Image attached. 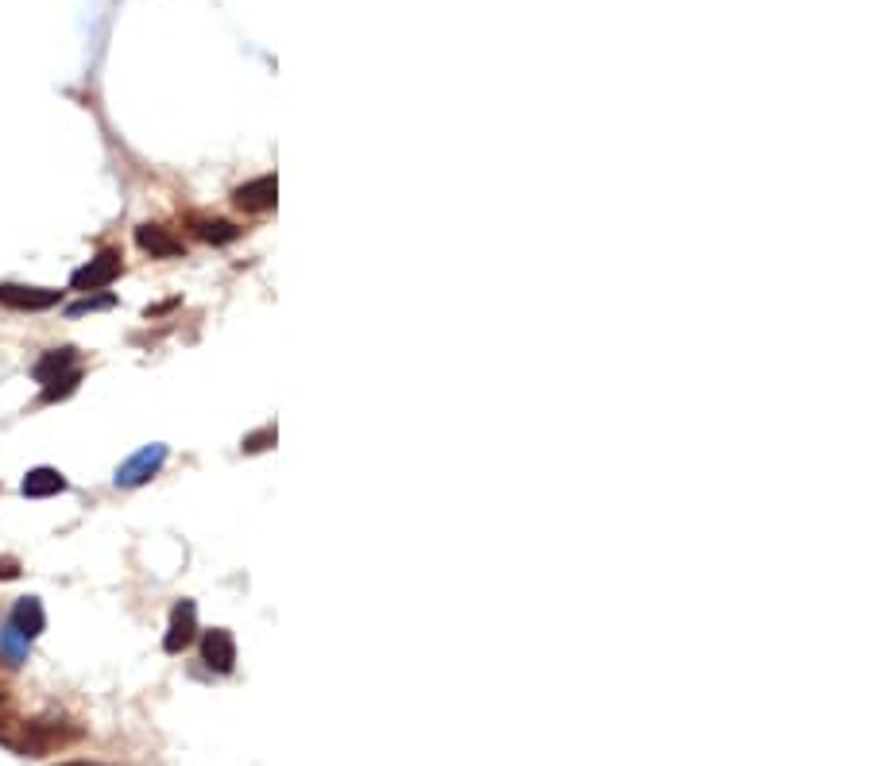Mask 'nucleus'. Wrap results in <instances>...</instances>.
I'll use <instances>...</instances> for the list:
<instances>
[{"instance_id":"obj_5","label":"nucleus","mask_w":870,"mask_h":766,"mask_svg":"<svg viewBox=\"0 0 870 766\" xmlns=\"http://www.w3.org/2000/svg\"><path fill=\"white\" fill-rule=\"evenodd\" d=\"M62 291H47V287H20V283H0V302L12 310H51Z\"/></svg>"},{"instance_id":"obj_6","label":"nucleus","mask_w":870,"mask_h":766,"mask_svg":"<svg viewBox=\"0 0 870 766\" xmlns=\"http://www.w3.org/2000/svg\"><path fill=\"white\" fill-rule=\"evenodd\" d=\"M275 194H279L275 175H260V178H252V182H244V186H236L232 202L240 209H248V213H263V209L275 206Z\"/></svg>"},{"instance_id":"obj_7","label":"nucleus","mask_w":870,"mask_h":766,"mask_svg":"<svg viewBox=\"0 0 870 766\" xmlns=\"http://www.w3.org/2000/svg\"><path fill=\"white\" fill-rule=\"evenodd\" d=\"M136 244L144 248L147 256H155V260H174V256L186 252L182 240L171 236V229H163V225H140L136 229Z\"/></svg>"},{"instance_id":"obj_4","label":"nucleus","mask_w":870,"mask_h":766,"mask_svg":"<svg viewBox=\"0 0 870 766\" xmlns=\"http://www.w3.org/2000/svg\"><path fill=\"white\" fill-rule=\"evenodd\" d=\"M202 662L217 674H229L236 666V639H232L225 627H213L202 635Z\"/></svg>"},{"instance_id":"obj_2","label":"nucleus","mask_w":870,"mask_h":766,"mask_svg":"<svg viewBox=\"0 0 870 766\" xmlns=\"http://www.w3.org/2000/svg\"><path fill=\"white\" fill-rule=\"evenodd\" d=\"M116 275H120V252L105 248L101 256H93L86 267H78V271L70 275V287H74V291H86V295L89 291H105Z\"/></svg>"},{"instance_id":"obj_1","label":"nucleus","mask_w":870,"mask_h":766,"mask_svg":"<svg viewBox=\"0 0 870 766\" xmlns=\"http://www.w3.org/2000/svg\"><path fill=\"white\" fill-rule=\"evenodd\" d=\"M163 461H167V445H144L136 457H128L120 469H116V488H140L147 484L155 472L163 469Z\"/></svg>"},{"instance_id":"obj_9","label":"nucleus","mask_w":870,"mask_h":766,"mask_svg":"<svg viewBox=\"0 0 870 766\" xmlns=\"http://www.w3.org/2000/svg\"><path fill=\"white\" fill-rule=\"evenodd\" d=\"M20 635H28L35 639L43 627H47V612H43V604L35 600V596H24V600H16V608H12V619H8Z\"/></svg>"},{"instance_id":"obj_3","label":"nucleus","mask_w":870,"mask_h":766,"mask_svg":"<svg viewBox=\"0 0 870 766\" xmlns=\"http://www.w3.org/2000/svg\"><path fill=\"white\" fill-rule=\"evenodd\" d=\"M198 635V604L194 600H178L171 612V627H167V639H163V650L167 654H178L194 643Z\"/></svg>"},{"instance_id":"obj_12","label":"nucleus","mask_w":870,"mask_h":766,"mask_svg":"<svg viewBox=\"0 0 870 766\" xmlns=\"http://www.w3.org/2000/svg\"><path fill=\"white\" fill-rule=\"evenodd\" d=\"M28 650H31V639L20 635L12 623L0 631V658H4L8 666H24V662H28Z\"/></svg>"},{"instance_id":"obj_14","label":"nucleus","mask_w":870,"mask_h":766,"mask_svg":"<svg viewBox=\"0 0 870 766\" xmlns=\"http://www.w3.org/2000/svg\"><path fill=\"white\" fill-rule=\"evenodd\" d=\"M109 306H113V295L82 298V302H74V306H70V318H78V314H93V310H109Z\"/></svg>"},{"instance_id":"obj_13","label":"nucleus","mask_w":870,"mask_h":766,"mask_svg":"<svg viewBox=\"0 0 870 766\" xmlns=\"http://www.w3.org/2000/svg\"><path fill=\"white\" fill-rule=\"evenodd\" d=\"M78 383H82V372H78V368H70L66 376H58V380H51L47 387H43V399H47V403L66 399V395H74V391H78Z\"/></svg>"},{"instance_id":"obj_15","label":"nucleus","mask_w":870,"mask_h":766,"mask_svg":"<svg viewBox=\"0 0 870 766\" xmlns=\"http://www.w3.org/2000/svg\"><path fill=\"white\" fill-rule=\"evenodd\" d=\"M271 442H275V430H260V434L244 438V449H248V453H260V449H267Z\"/></svg>"},{"instance_id":"obj_11","label":"nucleus","mask_w":870,"mask_h":766,"mask_svg":"<svg viewBox=\"0 0 870 766\" xmlns=\"http://www.w3.org/2000/svg\"><path fill=\"white\" fill-rule=\"evenodd\" d=\"M190 229L202 240H209V244H229V240L240 236V229L232 221H225V217H202V213H190Z\"/></svg>"},{"instance_id":"obj_18","label":"nucleus","mask_w":870,"mask_h":766,"mask_svg":"<svg viewBox=\"0 0 870 766\" xmlns=\"http://www.w3.org/2000/svg\"><path fill=\"white\" fill-rule=\"evenodd\" d=\"M0 705H4V689H0Z\"/></svg>"},{"instance_id":"obj_17","label":"nucleus","mask_w":870,"mask_h":766,"mask_svg":"<svg viewBox=\"0 0 870 766\" xmlns=\"http://www.w3.org/2000/svg\"><path fill=\"white\" fill-rule=\"evenodd\" d=\"M58 766H101V763H78V759H74V763H58Z\"/></svg>"},{"instance_id":"obj_10","label":"nucleus","mask_w":870,"mask_h":766,"mask_svg":"<svg viewBox=\"0 0 870 766\" xmlns=\"http://www.w3.org/2000/svg\"><path fill=\"white\" fill-rule=\"evenodd\" d=\"M74 360H78V353L74 349H51V353H43L39 360H35V380L39 383H51L58 380V376H66L70 368H74Z\"/></svg>"},{"instance_id":"obj_8","label":"nucleus","mask_w":870,"mask_h":766,"mask_svg":"<svg viewBox=\"0 0 870 766\" xmlns=\"http://www.w3.org/2000/svg\"><path fill=\"white\" fill-rule=\"evenodd\" d=\"M20 492L28 496V500H47V496H58V492H66V476L58 469H47V465H39V469H31L24 480H20Z\"/></svg>"},{"instance_id":"obj_16","label":"nucleus","mask_w":870,"mask_h":766,"mask_svg":"<svg viewBox=\"0 0 870 766\" xmlns=\"http://www.w3.org/2000/svg\"><path fill=\"white\" fill-rule=\"evenodd\" d=\"M16 577H20V561L4 554V558H0V581H16Z\"/></svg>"}]
</instances>
